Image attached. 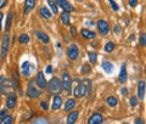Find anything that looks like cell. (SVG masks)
Returning <instances> with one entry per match:
<instances>
[{
    "instance_id": "cell-1",
    "label": "cell",
    "mask_w": 146,
    "mask_h": 124,
    "mask_svg": "<svg viewBox=\"0 0 146 124\" xmlns=\"http://www.w3.org/2000/svg\"><path fill=\"white\" fill-rule=\"evenodd\" d=\"M45 88L48 89V93L50 95H56V94L62 91V83L58 78L54 77L49 80V83H46V86H45Z\"/></svg>"
},
{
    "instance_id": "cell-2",
    "label": "cell",
    "mask_w": 146,
    "mask_h": 124,
    "mask_svg": "<svg viewBox=\"0 0 146 124\" xmlns=\"http://www.w3.org/2000/svg\"><path fill=\"white\" fill-rule=\"evenodd\" d=\"M9 48H10V35L9 32H6V34H4L3 41H1V51H0V56L4 60L6 57V55L9 52Z\"/></svg>"
},
{
    "instance_id": "cell-3",
    "label": "cell",
    "mask_w": 146,
    "mask_h": 124,
    "mask_svg": "<svg viewBox=\"0 0 146 124\" xmlns=\"http://www.w3.org/2000/svg\"><path fill=\"white\" fill-rule=\"evenodd\" d=\"M62 89H65L68 94H71V89H72V79L68 72H63L62 73Z\"/></svg>"
},
{
    "instance_id": "cell-4",
    "label": "cell",
    "mask_w": 146,
    "mask_h": 124,
    "mask_svg": "<svg viewBox=\"0 0 146 124\" xmlns=\"http://www.w3.org/2000/svg\"><path fill=\"white\" fill-rule=\"evenodd\" d=\"M42 89L39 88H35L29 83L28 84V88H27V96H28L29 99H38L39 96H42Z\"/></svg>"
},
{
    "instance_id": "cell-5",
    "label": "cell",
    "mask_w": 146,
    "mask_h": 124,
    "mask_svg": "<svg viewBox=\"0 0 146 124\" xmlns=\"http://www.w3.org/2000/svg\"><path fill=\"white\" fill-rule=\"evenodd\" d=\"M67 56L71 61H76L77 58L79 56V50H78V46L76 44H71L70 46L67 49Z\"/></svg>"
},
{
    "instance_id": "cell-6",
    "label": "cell",
    "mask_w": 146,
    "mask_h": 124,
    "mask_svg": "<svg viewBox=\"0 0 146 124\" xmlns=\"http://www.w3.org/2000/svg\"><path fill=\"white\" fill-rule=\"evenodd\" d=\"M86 86L84 83H78V85L74 88V90H73V95H74V97H78V99H82L84 97V96L86 95Z\"/></svg>"
},
{
    "instance_id": "cell-7",
    "label": "cell",
    "mask_w": 146,
    "mask_h": 124,
    "mask_svg": "<svg viewBox=\"0 0 146 124\" xmlns=\"http://www.w3.org/2000/svg\"><path fill=\"white\" fill-rule=\"evenodd\" d=\"M10 88H12V86L7 78L5 76H0V93L5 95V94H7V91Z\"/></svg>"
},
{
    "instance_id": "cell-8",
    "label": "cell",
    "mask_w": 146,
    "mask_h": 124,
    "mask_svg": "<svg viewBox=\"0 0 146 124\" xmlns=\"http://www.w3.org/2000/svg\"><path fill=\"white\" fill-rule=\"evenodd\" d=\"M55 3H56L57 6H60L63 9V11H67V12H73L74 11V7H73L70 3L67 1V0H55Z\"/></svg>"
},
{
    "instance_id": "cell-9",
    "label": "cell",
    "mask_w": 146,
    "mask_h": 124,
    "mask_svg": "<svg viewBox=\"0 0 146 124\" xmlns=\"http://www.w3.org/2000/svg\"><path fill=\"white\" fill-rule=\"evenodd\" d=\"M96 26H98V29H99V32L101 33L102 35H106L108 32H110V26H108V23L105 20H99L98 21V23H96Z\"/></svg>"
},
{
    "instance_id": "cell-10",
    "label": "cell",
    "mask_w": 146,
    "mask_h": 124,
    "mask_svg": "<svg viewBox=\"0 0 146 124\" xmlns=\"http://www.w3.org/2000/svg\"><path fill=\"white\" fill-rule=\"evenodd\" d=\"M16 102H17V96L15 93H10L7 94V99H6V106L9 109H13L16 106Z\"/></svg>"
},
{
    "instance_id": "cell-11",
    "label": "cell",
    "mask_w": 146,
    "mask_h": 124,
    "mask_svg": "<svg viewBox=\"0 0 146 124\" xmlns=\"http://www.w3.org/2000/svg\"><path fill=\"white\" fill-rule=\"evenodd\" d=\"M104 122V117H102V114L101 113H93L91 116L89 117V121L88 123L89 124H100V123H102Z\"/></svg>"
},
{
    "instance_id": "cell-12",
    "label": "cell",
    "mask_w": 146,
    "mask_h": 124,
    "mask_svg": "<svg viewBox=\"0 0 146 124\" xmlns=\"http://www.w3.org/2000/svg\"><path fill=\"white\" fill-rule=\"evenodd\" d=\"M33 68H34V66L32 65L31 62H28V61L23 62L22 63V74H23L25 77H29L31 72L33 71Z\"/></svg>"
},
{
    "instance_id": "cell-13",
    "label": "cell",
    "mask_w": 146,
    "mask_h": 124,
    "mask_svg": "<svg viewBox=\"0 0 146 124\" xmlns=\"http://www.w3.org/2000/svg\"><path fill=\"white\" fill-rule=\"evenodd\" d=\"M35 82H36V85L39 86V89H44L46 86V79L44 77V72H38Z\"/></svg>"
},
{
    "instance_id": "cell-14",
    "label": "cell",
    "mask_w": 146,
    "mask_h": 124,
    "mask_svg": "<svg viewBox=\"0 0 146 124\" xmlns=\"http://www.w3.org/2000/svg\"><path fill=\"white\" fill-rule=\"evenodd\" d=\"M145 86H146L145 80H140L138 84V99L140 100L145 99Z\"/></svg>"
},
{
    "instance_id": "cell-15",
    "label": "cell",
    "mask_w": 146,
    "mask_h": 124,
    "mask_svg": "<svg viewBox=\"0 0 146 124\" xmlns=\"http://www.w3.org/2000/svg\"><path fill=\"white\" fill-rule=\"evenodd\" d=\"M62 106V97L61 96H58V95H56V96H54V99H52V103H51V108L52 109H58Z\"/></svg>"
},
{
    "instance_id": "cell-16",
    "label": "cell",
    "mask_w": 146,
    "mask_h": 124,
    "mask_svg": "<svg viewBox=\"0 0 146 124\" xmlns=\"http://www.w3.org/2000/svg\"><path fill=\"white\" fill-rule=\"evenodd\" d=\"M80 34H82V36H83V38H85V39H94L95 36H96V34H95L93 31L86 29V28L82 29V31H80Z\"/></svg>"
},
{
    "instance_id": "cell-17",
    "label": "cell",
    "mask_w": 146,
    "mask_h": 124,
    "mask_svg": "<svg viewBox=\"0 0 146 124\" xmlns=\"http://www.w3.org/2000/svg\"><path fill=\"white\" fill-rule=\"evenodd\" d=\"M35 6V0H25V15L29 13Z\"/></svg>"
},
{
    "instance_id": "cell-18",
    "label": "cell",
    "mask_w": 146,
    "mask_h": 124,
    "mask_svg": "<svg viewBox=\"0 0 146 124\" xmlns=\"http://www.w3.org/2000/svg\"><path fill=\"white\" fill-rule=\"evenodd\" d=\"M78 116H79V112H78V111H73V109H72V112L68 114V117H67V123H68V124L76 123Z\"/></svg>"
},
{
    "instance_id": "cell-19",
    "label": "cell",
    "mask_w": 146,
    "mask_h": 124,
    "mask_svg": "<svg viewBox=\"0 0 146 124\" xmlns=\"http://www.w3.org/2000/svg\"><path fill=\"white\" fill-rule=\"evenodd\" d=\"M39 12H40V15H42L45 20H50L51 18V16H52V13H51V11L49 10L48 7H45V6H42L39 9Z\"/></svg>"
},
{
    "instance_id": "cell-20",
    "label": "cell",
    "mask_w": 146,
    "mask_h": 124,
    "mask_svg": "<svg viewBox=\"0 0 146 124\" xmlns=\"http://www.w3.org/2000/svg\"><path fill=\"white\" fill-rule=\"evenodd\" d=\"M128 79V74H127V68H125V63H123L121 67V73H119V82L121 83H125Z\"/></svg>"
},
{
    "instance_id": "cell-21",
    "label": "cell",
    "mask_w": 146,
    "mask_h": 124,
    "mask_svg": "<svg viewBox=\"0 0 146 124\" xmlns=\"http://www.w3.org/2000/svg\"><path fill=\"white\" fill-rule=\"evenodd\" d=\"M35 35L38 36V38L40 39V41L44 44H48L49 41H50V38H49V35L46 33H44V32H36Z\"/></svg>"
},
{
    "instance_id": "cell-22",
    "label": "cell",
    "mask_w": 146,
    "mask_h": 124,
    "mask_svg": "<svg viewBox=\"0 0 146 124\" xmlns=\"http://www.w3.org/2000/svg\"><path fill=\"white\" fill-rule=\"evenodd\" d=\"M101 67H102V70L107 73V74L112 73V71H113V65H112L111 62H108V61H104L101 63Z\"/></svg>"
},
{
    "instance_id": "cell-23",
    "label": "cell",
    "mask_w": 146,
    "mask_h": 124,
    "mask_svg": "<svg viewBox=\"0 0 146 124\" xmlns=\"http://www.w3.org/2000/svg\"><path fill=\"white\" fill-rule=\"evenodd\" d=\"M74 106H76V101H74V100H73V99L67 100L66 103H65V111H66V112H71Z\"/></svg>"
},
{
    "instance_id": "cell-24",
    "label": "cell",
    "mask_w": 146,
    "mask_h": 124,
    "mask_svg": "<svg viewBox=\"0 0 146 124\" xmlns=\"http://www.w3.org/2000/svg\"><path fill=\"white\" fill-rule=\"evenodd\" d=\"M61 21H62V23L63 25H70V22H71V16H70V12H67V11H63L61 13Z\"/></svg>"
},
{
    "instance_id": "cell-25",
    "label": "cell",
    "mask_w": 146,
    "mask_h": 124,
    "mask_svg": "<svg viewBox=\"0 0 146 124\" xmlns=\"http://www.w3.org/2000/svg\"><path fill=\"white\" fill-rule=\"evenodd\" d=\"M12 20H13V15H12V12H9V13H7V16H6L5 32H9V31H10V27H11V23H12Z\"/></svg>"
},
{
    "instance_id": "cell-26",
    "label": "cell",
    "mask_w": 146,
    "mask_h": 124,
    "mask_svg": "<svg viewBox=\"0 0 146 124\" xmlns=\"http://www.w3.org/2000/svg\"><path fill=\"white\" fill-rule=\"evenodd\" d=\"M106 103L110 107H116L118 105V101H117V99L115 97V96H108L107 100H106Z\"/></svg>"
},
{
    "instance_id": "cell-27",
    "label": "cell",
    "mask_w": 146,
    "mask_h": 124,
    "mask_svg": "<svg viewBox=\"0 0 146 124\" xmlns=\"http://www.w3.org/2000/svg\"><path fill=\"white\" fill-rule=\"evenodd\" d=\"M48 5L50 6V9H51V12H54V15H56L58 12V6L56 5V3L52 1V0H48Z\"/></svg>"
},
{
    "instance_id": "cell-28",
    "label": "cell",
    "mask_w": 146,
    "mask_h": 124,
    "mask_svg": "<svg viewBox=\"0 0 146 124\" xmlns=\"http://www.w3.org/2000/svg\"><path fill=\"white\" fill-rule=\"evenodd\" d=\"M13 88L16 89H20V78H18V73L17 72H13Z\"/></svg>"
},
{
    "instance_id": "cell-29",
    "label": "cell",
    "mask_w": 146,
    "mask_h": 124,
    "mask_svg": "<svg viewBox=\"0 0 146 124\" xmlns=\"http://www.w3.org/2000/svg\"><path fill=\"white\" fill-rule=\"evenodd\" d=\"M20 44H28L29 43V35L28 34H21L20 38H18Z\"/></svg>"
},
{
    "instance_id": "cell-30",
    "label": "cell",
    "mask_w": 146,
    "mask_h": 124,
    "mask_svg": "<svg viewBox=\"0 0 146 124\" xmlns=\"http://www.w3.org/2000/svg\"><path fill=\"white\" fill-rule=\"evenodd\" d=\"M88 57H89V61L91 62V63H96V61H98V55H96V52H88Z\"/></svg>"
},
{
    "instance_id": "cell-31",
    "label": "cell",
    "mask_w": 146,
    "mask_h": 124,
    "mask_svg": "<svg viewBox=\"0 0 146 124\" xmlns=\"http://www.w3.org/2000/svg\"><path fill=\"white\" fill-rule=\"evenodd\" d=\"M115 50V44L112 43V41H110V43H107L106 45H105V51L106 52H111Z\"/></svg>"
},
{
    "instance_id": "cell-32",
    "label": "cell",
    "mask_w": 146,
    "mask_h": 124,
    "mask_svg": "<svg viewBox=\"0 0 146 124\" xmlns=\"http://www.w3.org/2000/svg\"><path fill=\"white\" fill-rule=\"evenodd\" d=\"M139 43H140V45L143 48L146 46V34L145 33H141L140 34V36H139Z\"/></svg>"
},
{
    "instance_id": "cell-33",
    "label": "cell",
    "mask_w": 146,
    "mask_h": 124,
    "mask_svg": "<svg viewBox=\"0 0 146 124\" xmlns=\"http://www.w3.org/2000/svg\"><path fill=\"white\" fill-rule=\"evenodd\" d=\"M12 122H13V116H9V114L1 121L3 124H11Z\"/></svg>"
},
{
    "instance_id": "cell-34",
    "label": "cell",
    "mask_w": 146,
    "mask_h": 124,
    "mask_svg": "<svg viewBox=\"0 0 146 124\" xmlns=\"http://www.w3.org/2000/svg\"><path fill=\"white\" fill-rule=\"evenodd\" d=\"M108 3H110V5H111L112 6V9H113V11H118V10H119V6H118L117 5V3L115 1V0H108Z\"/></svg>"
},
{
    "instance_id": "cell-35",
    "label": "cell",
    "mask_w": 146,
    "mask_h": 124,
    "mask_svg": "<svg viewBox=\"0 0 146 124\" xmlns=\"http://www.w3.org/2000/svg\"><path fill=\"white\" fill-rule=\"evenodd\" d=\"M33 123H35V124H38V123H49V119L44 118V117H40V118H36V119H34Z\"/></svg>"
},
{
    "instance_id": "cell-36",
    "label": "cell",
    "mask_w": 146,
    "mask_h": 124,
    "mask_svg": "<svg viewBox=\"0 0 146 124\" xmlns=\"http://www.w3.org/2000/svg\"><path fill=\"white\" fill-rule=\"evenodd\" d=\"M90 66L89 65H84L83 67H82V73L83 74H88V73H90Z\"/></svg>"
},
{
    "instance_id": "cell-37",
    "label": "cell",
    "mask_w": 146,
    "mask_h": 124,
    "mask_svg": "<svg viewBox=\"0 0 146 124\" xmlns=\"http://www.w3.org/2000/svg\"><path fill=\"white\" fill-rule=\"evenodd\" d=\"M7 116V109L6 108H3L1 111H0V123H1V121L4 118H5Z\"/></svg>"
},
{
    "instance_id": "cell-38",
    "label": "cell",
    "mask_w": 146,
    "mask_h": 124,
    "mask_svg": "<svg viewBox=\"0 0 146 124\" xmlns=\"http://www.w3.org/2000/svg\"><path fill=\"white\" fill-rule=\"evenodd\" d=\"M130 105H131V107H136V106H138V99H136L135 96H131V99H130Z\"/></svg>"
},
{
    "instance_id": "cell-39",
    "label": "cell",
    "mask_w": 146,
    "mask_h": 124,
    "mask_svg": "<svg viewBox=\"0 0 146 124\" xmlns=\"http://www.w3.org/2000/svg\"><path fill=\"white\" fill-rule=\"evenodd\" d=\"M40 107H42V109H44V111H46L48 109V101L46 100L43 101V102L40 103Z\"/></svg>"
},
{
    "instance_id": "cell-40",
    "label": "cell",
    "mask_w": 146,
    "mask_h": 124,
    "mask_svg": "<svg viewBox=\"0 0 146 124\" xmlns=\"http://www.w3.org/2000/svg\"><path fill=\"white\" fill-rule=\"evenodd\" d=\"M128 3H129V5H130L131 7H135L136 5H138V0H129Z\"/></svg>"
},
{
    "instance_id": "cell-41",
    "label": "cell",
    "mask_w": 146,
    "mask_h": 124,
    "mask_svg": "<svg viewBox=\"0 0 146 124\" xmlns=\"http://www.w3.org/2000/svg\"><path fill=\"white\" fill-rule=\"evenodd\" d=\"M6 3H7V0H0V9H3L4 6H5Z\"/></svg>"
},
{
    "instance_id": "cell-42",
    "label": "cell",
    "mask_w": 146,
    "mask_h": 124,
    "mask_svg": "<svg viewBox=\"0 0 146 124\" xmlns=\"http://www.w3.org/2000/svg\"><path fill=\"white\" fill-rule=\"evenodd\" d=\"M119 32H121L119 26H118V25H116V26H115V33H116V34H119Z\"/></svg>"
},
{
    "instance_id": "cell-43",
    "label": "cell",
    "mask_w": 146,
    "mask_h": 124,
    "mask_svg": "<svg viewBox=\"0 0 146 124\" xmlns=\"http://www.w3.org/2000/svg\"><path fill=\"white\" fill-rule=\"evenodd\" d=\"M135 123H136V124H143V123H144V119H141V118H136V119H135Z\"/></svg>"
},
{
    "instance_id": "cell-44",
    "label": "cell",
    "mask_w": 146,
    "mask_h": 124,
    "mask_svg": "<svg viewBox=\"0 0 146 124\" xmlns=\"http://www.w3.org/2000/svg\"><path fill=\"white\" fill-rule=\"evenodd\" d=\"M3 18H4V15H3V13L1 12H0V32H1V23H3Z\"/></svg>"
},
{
    "instance_id": "cell-45",
    "label": "cell",
    "mask_w": 146,
    "mask_h": 124,
    "mask_svg": "<svg viewBox=\"0 0 146 124\" xmlns=\"http://www.w3.org/2000/svg\"><path fill=\"white\" fill-rule=\"evenodd\" d=\"M51 72H52V67L49 65V66L46 67V73H48V74H50V73H51Z\"/></svg>"
},
{
    "instance_id": "cell-46",
    "label": "cell",
    "mask_w": 146,
    "mask_h": 124,
    "mask_svg": "<svg viewBox=\"0 0 146 124\" xmlns=\"http://www.w3.org/2000/svg\"><path fill=\"white\" fill-rule=\"evenodd\" d=\"M71 34H72V35H76V34H77V31H76L74 27H71Z\"/></svg>"
},
{
    "instance_id": "cell-47",
    "label": "cell",
    "mask_w": 146,
    "mask_h": 124,
    "mask_svg": "<svg viewBox=\"0 0 146 124\" xmlns=\"http://www.w3.org/2000/svg\"><path fill=\"white\" fill-rule=\"evenodd\" d=\"M122 94L124 95V96H127V95H128V90H127L125 88H123V89H122Z\"/></svg>"
},
{
    "instance_id": "cell-48",
    "label": "cell",
    "mask_w": 146,
    "mask_h": 124,
    "mask_svg": "<svg viewBox=\"0 0 146 124\" xmlns=\"http://www.w3.org/2000/svg\"><path fill=\"white\" fill-rule=\"evenodd\" d=\"M86 23H88L89 26H94V22H90V21H88V22H86Z\"/></svg>"
}]
</instances>
